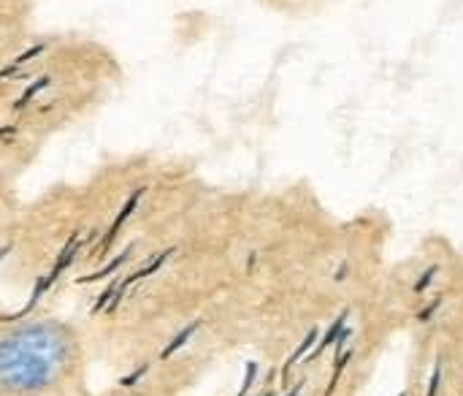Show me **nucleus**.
I'll use <instances>...</instances> for the list:
<instances>
[{"instance_id": "1", "label": "nucleus", "mask_w": 463, "mask_h": 396, "mask_svg": "<svg viewBox=\"0 0 463 396\" xmlns=\"http://www.w3.org/2000/svg\"><path fill=\"white\" fill-rule=\"evenodd\" d=\"M68 359V340L54 326H27L0 343V386L33 391L54 383Z\"/></svg>"}, {"instance_id": "6", "label": "nucleus", "mask_w": 463, "mask_h": 396, "mask_svg": "<svg viewBox=\"0 0 463 396\" xmlns=\"http://www.w3.org/2000/svg\"><path fill=\"white\" fill-rule=\"evenodd\" d=\"M434 275H437V269H434V266H431V269H429V272H426V275H423V277H420V280H418V283H415V291H418V294H420V291H426V288H429V283H431V277H434Z\"/></svg>"}, {"instance_id": "7", "label": "nucleus", "mask_w": 463, "mask_h": 396, "mask_svg": "<svg viewBox=\"0 0 463 396\" xmlns=\"http://www.w3.org/2000/svg\"><path fill=\"white\" fill-rule=\"evenodd\" d=\"M263 396H274V394H271V391H266V394H263Z\"/></svg>"}, {"instance_id": "4", "label": "nucleus", "mask_w": 463, "mask_h": 396, "mask_svg": "<svg viewBox=\"0 0 463 396\" xmlns=\"http://www.w3.org/2000/svg\"><path fill=\"white\" fill-rule=\"evenodd\" d=\"M195 329H198L195 324H193V326H187V329H184V332H182V334H179V337H176V340H174V343H171V345H168L165 351H163V356H171L174 351H179V348L184 345V340H187V337H190V334H193Z\"/></svg>"}, {"instance_id": "8", "label": "nucleus", "mask_w": 463, "mask_h": 396, "mask_svg": "<svg viewBox=\"0 0 463 396\" xmlns=\"http://www.w3.org/2000/svg\"><path fill=\"white\" fill-rule=\"evenodd\" d=\"M0 258H3V253H0Z\"/></svg>"}, {"instance_id": "3", "label": "nucleus", "mask_w": 463, "mask_h": 396, "mask_svg": "<svg viewBox=\"0 0 463 396\" xmlns=\"http://www.w3.org/2000/svg\"><path fill=\"white\" fill-rule=\"evenodd\" d=\"M317 334H320L317 329H312V332L307 334V340H304V343L298 345V351H296V353L290 356V362H288V367H285V370H290V367H293V364H296V362H298L301 356H307V351H309V348L315 345V340H317Z\"/></svg>"}, {"instance_id": "5", "label": "nucleus", "mask_w": 463, "mask_h": 396, "mask_svg": "<svg viewBox=\"0 0 463 396\" xmlns=\"http://www.w3.org/2000/svg\"><path fill=\"white\" fill-rule=\"evenodd\" d=\"M255 372H258V367H255V364H247V375H244V383H241V389H239V394H236V396H247L250 386H252V381H255Z\"/></svg>"}, {"instance_id": "2", "label": "nucleus", "mask_w": 463, "mask_h": 396, "mask_svg": "<svg viewBox=\"0 0 463 396\" xmlns=\"http://www.w3.org/2000/svg\"><path fill=\"white\" fill-rule=\"evenodd\" d=\"M345 324H347V313H342V315L334 321V326H331V329H328V334L320 340V345H317V351L312 353V359H317V356H320V353H323V351H326L331 343H336V340H339V334L345 332Z\"/></svg>"}]
</instances>
